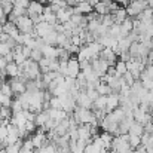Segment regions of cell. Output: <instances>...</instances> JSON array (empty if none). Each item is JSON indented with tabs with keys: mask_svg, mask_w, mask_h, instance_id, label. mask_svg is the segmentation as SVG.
I'll return each mask as SVG.
<instances>
[{
	"mask_svg": "<svg viewBox=\"0 0 153 153\" xmlns=\"http://www.w3.org/2000/svg\"><path fill=\"white\" fill-rule=\"evenodd\" d=\"M147 7V1H144V0H131L126 6H125V10H126V15L129 16V18H135V16H138L141 12H143V9H146Z\"/></svg>",
	"mask_w": 153,
	"mask_h": 153,
	"instance_id": "obj_1",
	"label": "cell"
},
{
	"mask_svg": "<svg viewBox=\"0 0 153 153\" xmlns=\"http://www.w3.org/2000/svg\"><path fill=\"white\" fill-rule=\"evenodd\" d=\"M16 27L19 28L21 33H33L34 31V24H33V19L28 16V15H21L16 18L15 21Z\"/></svg>",
	"mask_w": 153,
	"mask_h": 153,
	"instance_id": "obj_2",
	"label": "cell"
},
{
	"mask_svg": "<svg viewBox=\"0 0 153 153\" xmlns=\"http://www.w3.org/2000/svg\"><path fill=\"white\" fill-rule=\"evenodd\" d=\"M108 65H110V64H108L105 59H102V58H94V59H91V67L94 68V71L97 73V76H98L100 79L107 73Z\"/></svg>",
	"mask_w": 153,
	"mask_h": 153,
	"instance_id": "obj_3",
	"label": "cell"
},
{
	"mask_svg": "<svg viewBox=\"0 0 153 153\" xmlns=\"http://www.w3.org/2000/svg\"><path fill=\"white\" fill-rule=\"evenodd\" d=\"M9 83H10V88H12V92H13L15 97H18V95H21L27 91L25 82H22L19 77H10Z\"/></svg>",
	"mask_w": 153,
	"mask_h": 153,
	"instance_id": "obj_4",
	"label": "cell"
},
{
	"mask_svg": "<svg viewBox=\"0 0 153 153\" xmlns=\"http://www.w3.org/2000/svg\"><path fill=\"white\" fill-rule=\"evenodd\" d=\"M30 138H31V143H33V147H34V149H40V147H43L45 144L49 143L48 138H46V132H42L40 129H39L37 132L34 131V134H33Z\"/></svg>",
	"mask_w": 153,
	"mask_h": 153,
	"instance_id": "obj_5",
	"label": "cell"
},
{
	"mask_svg": "<svg viewBox=\"0 0 153 153\" xmlns=\"http://www.w3.org/2000/svg\"><path fill=\"white\" fill-rule=\"evenodd\" d=\"M3 31H4L9 37H12L15 42H16V39H18L19 34H21V31H19V28L16 27V24H15V22H10V21H6V22L3 24Z\"/></svg>",
	"mask_w": 153,
	"mask_h": 153,
	"instance_id": "obj_6",
	"label": "cell"
},
{
	"mask_svg": "<svg viewBox=\"0 0 153 153\" xmlns=\"http://www.w3.org/2000/svg\"><path fill=\"white\" fill-rule=\"evenodd\" d=\"M79 71H80V67H79L77 58L76 56H70L68 61H67V76L76 79V76L79 74Z\"/></svg>",
	"mask_w": 153,
	"mask_h": 153,
	"instance_id": "obj_7",
	"label": "cell"
},
{
	"mask_svg": "<svg viewBox=\"0 0 153 153\" xmlns=\"http://www.w3.org/2000/svg\"><path fill=\"white\" fill-rule=\"evenodd\" d=\"M74 13H80V15H89L91 12H94V6L91 3H88L86 0L79 1L76 6H73Z\"/></svg>",
	"mask_w": 153,
	"mask_h": 153,
	"instance_id": "obj_8",
	"label": "cell"
},
{
	"mask_svg": "<svg viewBox=\"0 0 153 153\" xmlns=\"http://www.w3.org/2000/svg\"><path fill=\"white\" fill-rule=\"evenodd\" d=\"M42 13H43V3L37 0H30V4L27 7V15L31 18L34 15H42Z\"/></svg>",
	"mask_w": 153,
	"mask_h": 153,
	"instance_id": "obj_9",
	"label": "cell"
},
{
	"mask_svg": "<svg viewBox=\"0 0 153 153\" xmlns=\"http://www.w3.org/2000/svg\"><path fill=\"white\" fill-rule=\"evenodd\" d=\"M76 105H79V107H83V108H91L92 110V105H94V101L86 95V92H85V89H80V94H79V97L76 98Z\"/></svg>",
	"mask_w": 153,
	"mask_h": 153,
	"instance_id": "obj_10",
	"label": "cell"
},
{
	"mask_svg": "<svg viewBox=\"0 0 153 153\" xmlns=\"http://www.w3.org/2000/svg\"><path fill=\"white\" fill-rule=\"evenodd\" d=\"M120 105V98H119V94L117 92H111L107 95V104H105V111H111L114 108H117Z\"/></svg>",
	"mask_w": 153,
	"mask_h": 153,
	"instance_id": "obj_11",
	"label": "cell"
},
{
	"mask_svg": "<svg viewBox=\"0 0 153 153\" xmlns=\"http://www.w3.org/2000/svg\"><path fill=\"white\" fill-rule=\"evenodd\" d=\"M25 122H27V119H25L24 110L16 111V113H12V116H10V123L12 125H15V126H24Z\"/></svg>",
	"mask_w": 153,
	"mask_h": 153,
	"instance_id": "obj_12",
	"label": "cell"
},
{
	"mask_svg": "<svg viewBox=\"0 0 153 153\" xmlns=\"http://www.w3.org/2000/svg\"><path fill=\"white\" fill-rule=\"evenodd\" d=\"M119 25H120V36L122 37H126L134 30V27H132V18H129V16L126 19H123Z\"/></svg>",
	"mask_w": 153,
	"mask_h": 153,
	"instance_id": "obj_13",
	"label": "cell"
},
{
	"mask_svg": "<svg viewBox=\"0 0 153 153\" xmlns=\"http://www.w3.org/2000/svg\"><path fill=\"white\" fill-rule=\"evenodd\" d=\"M4 71H6V76L7 77H18L19 76V65L13 61L7 62L6 67H4Z\"/></svg>",
	"mask_w": 153,
	"mask_h": 153,
	"instance_id": "obj_14",
	"label": "cell"
},
{
	"mask_svg": "<svg viewBox=\"0 0 153 153\" xmlns=\"http://www.w3.org/2000/svg\"><path fill=\"white\" fill-rule=\"evenodd\" d=\"M49 119V113H48V108L46 110H42L39 113H36V117H34V123L36 126H42L46 123V120Z\"/></svg>",
	"mask_w": 153,
	"mask_h": 153,
	"instance_id": "obj_15",
	"label": "cell"
},
{
	"mask_svg": "<svg viewBox=\"0 0 153 153\" xmlns=\"http://www.w3.org/2000/svg\"><path fill=\"white\" fill-rule=\"evenodd\" d=\"M111 15H113V19H114V22H116V24H120L123 19H126V18H128L125 7H119V9H116Z\"/></svg>",
	"mask_w": 153,
	"mask_h": 153,
	"instance_id": "obj_16",
	"label": "cell"
},
{
	"mask_svg": "<svg viewBox=\"0 0 153 153\" xmlns=\"http://www.w3.org/2000/svg\"><path fill=\"white\" fill-rule=\"evenodd\" d=\"M56 31L55 30H51V31H48L42 39H43V42L46 43V45H52V46H56Z\"/></svg>",
	"mask_w": 153,
	"mask_h": 153,
	"instance_id": "obj_17",
	"label": "cell"
},
{
	"mask_svg": "<svg viewBox=\"0 0 153 153\" xmlns=\"http://www.w3.org/2000/svg\"><path fill=\"white\" fill-rule=\"evenodd\" d=\"M105 104H107V95H98V97L94 100L92 108H97V110H105Z\"/></svg>",
	"mask_w": 153,
	"mask_h": 153,
	"instance_id": "obj_18",
	"label": "cell"
},
{
	"mask_svg": "<svg viewBox=\"0 0 153 153\" xmlns=\"http://www.w3.org/2000/svg\"><path fill=\"white\" fill-rule=\"evenodd\" d=\"M107 36H110V37H113V39H122V36H120V25L119 24H113L111 27H108V33H107Z\"/></svg>",
	"mask_w": 153,
	"mask_h": 153,
	"instance_id": "obj_19",
	"label": "cell"
},
{
	"mask_svg": "<svg viewBox=\"0 0 153 153\" xmlns=\"http://www.w3.org/2000/svg\"><path fill=\"white\" fill-rule=\"evenodd\" d=\"M114 70H116V76H119V77H122L125 73H126V62L125 61H120V59H117L116 62H114Z\"/></svg>",
	"mask_w": 153,
	"mask_h": 153,
	"instance_id": "obj_20",
	"label": "cell"
},
{
	"mask_svg": "<svg viewBox=\"0 0 153 153\" xmlns=\"http://www.w3.org/2000/svg\"><path fill=\"white\" fill-rule=\"evenodd\" d=\"M143 132H144V126L141 123H138V122H134L129 126V131H128L129 135H141Z\"/></svg>",
	"mask_w": 153,
	"mask_h": 153,
	"instance_id": "obj_21",
	"label": "cell"
},
{
	"mask_svg": "<svg viewBox=\"0 0 153 153\" xmlns=\"http://www.w3.org/2000/svg\"><path fill=\"white\" fill-rule=\"evenodd\" d=\"M94 12L98 13L100 16L105 15V13H110V12H108V7H107V3H104V1H101V0H100L98 3L94 4Z\"/></svg>",
	"mask_w": 153,
	"mask_h": 153,
	"instance_id": "obj_22",
	"label": "cell"
},
{
	"mask_svg": "<svg viewBox=\"0 0 153 153\" xmlns=\"http://www.w3.org/2000/svg\"><path fill=\"white\" fill-rule=\"evenodd\" d=\"M95 89H97V92L100 94V95H108V94H111L113 91H111V88L105 83V82H102L101 79H100V83L95 86Z\"/></svg>",
	"mask_w": 153,
	"mask_h": 153,
	"instance_id": "obj_23",
	"label": "cell"
},
{
	"mask_svg": "<svg viewBox=\"0 0 153 153\" xmlns=\"http://www.w3.org/2000/svg\"><path fill=\"white\" fill-rule=\"evenodd\" d=\"M21 147H22V140H18V141L6 146V153H19Z\"/></svg>",
	"mask_w": 153,
	"mask_h": 153,
	"instance_id": "obj_24",
	"label": "cell"
},
{
	"mask_svg": "<svg viewBox=\"0 0 153 153\" xmlns=\"http://www.w3.org/2000/svg\"><path fill=\"white\" fill-rule=\"evenodd\" d=\"M100 137H101V140H102L104 149H110V146H111V141H113V135H111L110 132H107V131H102Z\"/></svg>",
	"mask_w": 153,
	"mask_h": 153,
	"instance_id": "obj_25",
	"label": "cell"
},
{
	"mask_svg": "<svg viewBox=\"0 0 153 153\" xmlns=\"http://www.w3.org/2000/svg\"><path fill=\"white\" fill-rule=\"evenodd\" d=\"M0 94H4V95H9V97H12V95H13V92H12V88H10V83H9V82H6V80H3V82H1Z\"/></svg>",
	"mask_w": 153,
	"mask_h": 153,
	"instance_id": "obj_26",
	"label": "cell"
},
{
	"mask_svg": "<svg viewBox=\"0 0 153 153\" xmlns=\"http://www.w3.org/2000/svg\"><path fill=\"white\" fill-rule=\"evenodd\" d=\"M128 135H129V134H128ZM128 143H129L131 149H137V147L141 144L140 135H129V138H128Z\"/></svg>",
	"mask_w": 153,
	"mask_h": 153,
	"instance_id": "obj_27",
	"label": "cell"
},
{
	"mask_svg": "<svg viewBox=\"0 0 153 153\" xmlns=\"http://www.w3.org/2000/svg\"><path fill=\"white\" fill-rule=\"evenodd\" d=\"M101 24L105 25V27H111L114 24V19H113V15L111 13H105L101 16Z\"/></svg>",
	"mask_w": 153,
	"mask_h": 153,
	"instance_id": "obj_28",
	"label": "cell"
},
{
	"mask_svg": "<svg viewBox=\"0 0 153 153\" xmlns=\"http://www.w3.org/2000/svg\"><path fill=\"white\" fill-rule=\"evenodd\" d=\"M10 110H12V113H16V111H21L22 110V104H21V101L18 98L12 100V102H10Z\"/></svg>",
	"mask_w": 153,
	"mask_h": 153,
	"instance_id": "obj_29",
	"label": "cell"
},
{
	"mask_svg": "<svg viewBox=\"0 0 153 153\" xmlns=\"http://www.w3.org/2000/svg\"><path fill=\"white\" fill-rule=\"evenodd\" d=\"M10 102H12V97L0 94V105L1 107H10Z\"/></svg>",
	"mask_w": 153,
	"mask_h": 153,
	"instance_id": "obj_30",
	"label": "cell"
},
{
	"mask_svg": "<svg viewBox=\"0 0 153 153\" xmlns=\"http://www.w3.org/2000/svg\"><path fill=\"white\" fill-rule=\"evenodd\" d=\"M0 116H1V119H10V116H12L10 107H1L0 105Z\"/></svg>",
	"mask_w": 153,
	"mask_h": 153,
	"instance_id": "obj_31",
	"label": "cell"
},
{
	"mask_svg": "<svg viewBox=\"0 0 153 153\" xmlns=\"http://www.w3.org/2000/svg\"><path fill=\"white\" fill-rule=\"evenodd\" d=\"M42 56H43V53H42V51H40V49H31V55H30V59H31V61L39 62Z\"/></svg>",
	"mask_w": 153,
	"mask_h": 153,
	"instance_id": "obj_32",
	"label": "cell"
},
{
	"mask_svg": "<svg viewBox=\"0 0 153 153\" xmlns=\"http://www.w3.org/2000/svg\"><path fill=\"white\" fill-rule=\"evenodd\" d=\"M10 51H12V48H10L7 43H4V42H0V55H1V56L7 55V53H9Z\"/></svg>",
	"mask_w": 153,
	"mask_h": 153,
	"instance_id": "obj_33",
	"label": "cell"
},
{
	"mask_svg": "<svg viewBox=\"0 0 153 153\" xmlns=\"http://www.w3.org/2000/svg\"><path fill=\"white\" fill-rule=\"evenodd\" d=\"M122 79H123V80H125V83H126V85H129V86H131V85H132V83L135 82L134 76H132V74H131V73H129L128 70H126V73H125V74L122 76Z\"/></svg>",
	"mask_w": 153,
	"mask_h": 153,
	"instance_id": "obj_34",
	"label": "cell"
},
{
	"mask_svg": "<svg viewBox=\"0 0 153 153\" xmlns=\"http://www.w3.org/2000/svg\"><path fill=\"white\" fill-rule=\"evenodd\" d=\"M12 3H13V6H16V7H24V9H27L28 4H30V0H12Z\"/></svg>",
	"mask_w": 153,
	"mask_h": 153,
	"instance_id": "obj_35",
	"label": "cell"
},
{
	"mask_svg": "<svg viewBox=\"0 0 153 153\" xmlns=\"http://www.w3.org/2000/svg\"><path fill=\"white\" fill-rule=\"evenodd\" d=\"M49 107L51 108H61V100L59 97H52L49 101Z\"/></svg>",
	"mask_w": 153,
	"mask_h": 153,
	"instance_id": "obj_36",
	"label": "cell"
},
{
	"mask_svg": "<svg viewBox=\"0 0 153 153\" xmlns=\"http://www.w3.org/2000/svg\"><path fill=\"white\" fill-rule=\"evenodd\" d=\"M24 126H25V131H27L28 134H31V132H34V131H36V123H34L33 120H27Z\"/></svg>",
	"mask_w": 153,
	"mask_h": 153,
	"instance_id": "obj_37",
	"label": "cell"
},
{
	"mask_svg": "<svg viewBox=\"0 0 153 153\" xmlns=\"http://www.w3.org/2000/svg\"><path fill=\"white\" fill-rule=\"evenodd\" d=\"M6 137H7V125L1 123L0 125V140H4Z\"/></svg>",
	"mask_w": 153,
	"mask_h": 153,
	"instance_id": "obj_38",
	"label": "cell"
},
{
	"mask_svg": "<svg viewBox=\"0 0 153 153\" xmlns=\"http://www.w3.org/2000/svg\"><path fill=\"white\" fill-rule=\"evenodd\" d=\"M85 92H86V95H88V97H89L92 101H94V100H95V98L100 95V94L97 92V89H85Z\"/></svg>",
	"mask_w": 153,
	"mask_h": 153,
	"instance_id": "obj_39",
	"label": "cell"
},
{
	"mask_svg": "<svg viewBox=\"0 0 153 153\" xmlns=\"http://www.w3.org/2000/svg\"><path fill=\"white\" fill-rule=\"evenodd\" d=\"M22 149H30V150H34L33 143H31V138H25V140H22Z\"/></svg>",
	"mask_w": 153,
	"mask_h": 153,
	"instance_id": "obj_40",
	"label": "cell"
},
{
	"mask_svg": "<svg viewBox=\"0 0 153 153\" xmlns=\"http://www.w3.org/2000/svg\"><path fill=\"white\" fill-rule=\"evenodd\" d=\"M22 53H24V56H25V58H30V55H31V48H28V46H24V45H22Z\"/></svg>",
	"mask_w": 153,
	"mask_h": 153,
	"instance_id": "obj_41",
	"label": "cell"
},
{
	"mask_svg": "<svg viewBox=\"0 0 153 153\" xmlns=\"http://www.w3.org/2000/svg\"><path fill=\"white\" fill-rule=\"evenodd\" d=\"M0 22L1 24H4L6 22V15H4V12H3V7L0 6Z\"/></svg>",
	"mask_w": 153,
	"mask_h": 153,
	"instance_id": "obj_42",
	"label": "cell"
},
{
	"mask_svg": "<svg viewBox=\"0 0 153 153\" xmlns=\"http://www.w3.org/2000/svg\"><path fill=\"white\" fill-rule=\"evenodd\" d=\"M114 1H117L119 4H123V6H126V4H128L131 0H114Z\"/></svg>",
	"mask_w": 153,
	"mask_h": 153,
	"instance_id": "obj_43",
	"label": "cell"
},
{
	"mask_svg": "<svg viewBox=\"0 0 153 153\" xmlns=\"http://www.w3.org/2000/svg\"><path fill=\"white\" fill-rule=\"evenodd\" d=\"M19 153H34V150H30V149H22V147H21Z\"/></svg>",
	"mask_w": 153,
	"mask_h": 153,
	"instance_id": "obj_44",
	"label": "cell"
},
{
	"mask_svg": "<svg viewBox=\"0 0 153 153\" xmlns=\"http://www.w3.org/2000/svg\"><path fill=\"white\" fill-rule=\"evenodd\" d=\"M86 1H88V3H91V4L94 6V4H95V3H98L100 0H86Z\"/></svg>",
	"mask_w": 153,
	"mask_h": 153,
	"instance_id": "obj_45",
	"label": "cell"
},
{
	"mask_svg": "<svg viewBox=\"0 0 153 153\" xmlns=\"http://www.w3.org/2000/svg\"><path fill=\"white\" fill-rule=\"evenodd\" d=\"M0 33H3V24L0 22Z\"/></svg>",
	"mask_w": 153,
	"mask_h": 153,
	"instance_id": "obj_46",
	"label": "cell"
},
{
	"mask_svg": "<svg viewBox=\"0 0 153 153\" xmlns=\"http://www.w3.org/2000/svg\"><path fill=\"white\" fill-rule=\"evenodd\" d=\"M37 1H40V3H46V0H37Z\"/></svg>",
	"mask_w": 153,
	"mask_h": 153,
	"instance_id": "obj_47",
	"label": "cell"
},
{
	"mask_svg": "<svg viewBox=\"0 0 153 153\" xmlns=\"http://www.w3.org/2000/svg\"><path fill=\"white\" fill-rule=\"evenodd\" d=\"M46 1H48V3H52V1H53V0H46Z\"/></svg>",
	"mask_w": 153,
	"mask_h": 153,
	"instance_id": "obj_48",
	"label": "cell"
},
{
	"mask_svg": "<svg viewBox=\"0 0 153 153\" xmlns=\"http://www.w3.org/2000/svg\"><path fill=\"white\" fill-rule=\"evenodd\" d=\"M0 119H1V116H0Z\"/></svg>",
	"mask_w": 153,
	"mask_h": 153,
	"instance_id": "obj_49",
	"label": "cell"
}]
</instances>
